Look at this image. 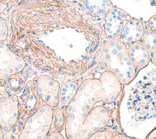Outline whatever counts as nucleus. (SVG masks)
Here are the masks:
<instances>
[{
	"label": "nucleus",
	"instance_id": "nucleus-15",
	"mask_svg": "<svg viewBox=\"0 0 156 139\" xmlns=\"http://www.w3.org/2000/svg\"><path fill=\"white\" fill-rule=\"evenodd\" d=\"M113 133L110 130H99L91 134L87 139H113Z\"/></svg>",
	"mask_w": 156,
	"mask_h": 139
},
{
	"label": "nucleus",
	"instance_id": "nucleus-3",
	"mask_svg": "<svg viewBox=\"0 0 156 139\" xmlns=\"http://www.w3.org/2000/svg\"><path fill=\"white\" fill-rule=\"evenodd\" d=\"M101 60L107 70L114 74L123 85L129 84L136 74V68L130 60L127 47L117 37L105 42Z\"/></svg>",
	"mask_w": 156,
	"mask_h": 139
},
{
	"label": "nucleus",
	"instance_id": "nucleus-10",
	"mask_svg": "<svg viewBox=\"0 0 156 139\" xmlns=\"http://www.w3.org/2000/svg\"><path fill=\"white\" fill-rule=\"evenodd\" d=\"M144 30V26L140 20L130 18L124 25L121 34L124 41L132 43L141 39Z\"/></svg>",
	"mask_w": 156,
	"mask_h": 139
},
{
	"label": "nucleus",
	"instance_id": "nucleus-5",
	"mask_svg": "<svg viewBox=\"0 0 156 139\" xmlns=\"http://www.w3.org/2000/svg\"><path fill=\"white\" fill-rule=\"evenodd\" d=\"M26 66L24 60L0 42V79L5 80L21 72Z\"/></svg>",
	"mask_w": 156,
	"mask_h": 139
},
{
	"label": "nucleus",
	"instance_id": "nucleus-11",
	"mask_svg": "<svg viewBox=\"0 0 156 139\" xmlns=\"http://www.w3.org/2000/svg\"><path fill=\"white\" fill-rule=\"evenodd\" d=\"M85 10L93 16H101L114 7L110 0H80Z\"/></svg>",
	"mask_w": 156,
	"mask_h": 139
},
{
	"label": "nucleus",
	"instance_id": "nucleus-23",
	"mask_svg": "<svg viewBox=\"0 0 156 139\" xmlns=\"http://www.w3.org/2000/svg\"><path fill=\"white\" fill-rule=\"evenodd\" d=\"M0 139H4V133H3V130L0 126Z\"/></svg>",
	"mask_w": 156,
	"mask_h": 139
},
{
	"label": "nucleus",
	"instance_id": "nucleus-8",
	"mask_svg": "<svg viewBox=\"0 0 156 139\" xmlns=\"http://www.w3.org/2000/svg\"><path fill=\"white\" fill-rule=\"evenodd\" d=\"M103 16L105 20V34L108 40L118 37L124 25L130 19L126 12L116 7H113Z\"/></svg>",
	"mask_w": 156,
	"mask_h": 139
},
{
	"label": "nucleus",
	"instance_id": "nucleus-9",
	"mask_svg": "<svg viewBox=\"0 0 156 139\" xmlns=\"http://www.w3.org/2000/svg\"><path fill=\"white\" fill-rule=\"evenodd\" d=\"M127 51L130 60L135 68L140 70L145 67L151 60L150 54L139 41L130 43Z\"/></svg>",
	"mask_w": 156,
	"mask_h": 139
},
{
	"label": "nucleus",
	"instance_id": "nucleus-17",
	"mask_svg": "<svg viewBox=\"0 0 156 139\" xmlns=\"http://www.w3.org/2000/svg\"><path fill=\"white\" fill-rule=\"evenodd\" d=\"M148 26L156 34V15L152 16L148 21Z\"/></svg>",
	"mask_w": 156,
	"mask_h": 139
},
{
	"label": "nucleus",
	"instance_id": "nucleus-18",
	"mask_svg": "<svg viewBox=\"0 0 156 139\" xmlns=\"http://www.w3.org/2000/svg\"><path fill=\"white\" fill-rule=\"evenodd\" d=\"M46 139H65V138L60 132L54 131L48 135Z\"/></svg>",
	"mask_w": 156,
	"mask_h": 139
},
{
	"label": "nucleus",
	"instance_id": "nucleus-2",
	"mask_svg": "<svg viewBox=\"0 0 156 139\" xmlns=\"http://www.w3.org/2000/svg\"><path fill=\"white\" fill-rule=\"evenodd\" d=\"M118 120L130 139H147L156 128V66L151 61L124 85Z\"/></svg>",
	"mask_w": 156,
	"mask_h": 139
},
{
	"label": "nucleus",
	"instance_id": "nucleus-14",
	"mask_svg": "<svg viewBox=\"0 0 156 139\" xmlns=\"http://www.w3.org/2000/svg\"><path fill=\"white\" fill-rule=\"evenodd\" d=\"M65 118L63 110L60 108L55 107L54 109L53 108L52 123L55 131L58 132V130H62L65 125Z\"/></svg>",
	"mask_w": 156,
	"mask_h": 139
},
{
	"label": "nucleus",
	"instance_id": "nucleus-4",
	"mask_svg": "<svg viewBox=\"0 0 156 139\" xmlns=\"http://www.w3.org/2000/svg\"><path fill=\"white\" fill-rule=\"evenodd\" d=\"M53 108L43 105L26 120L18 139H46L52 124Z\"/></svg>",
	"mask_w": 156,
	"mask_h": 139
},
{
	"label": "nucleus",
	"instance_id": "nucleus-22",
	"mask_svg": "<svg viewBox=\"0 0 156 139\" xmlns=\"http://www.w3.org/2000/svg\"><path fill=\"white\" fill-rule=\"evenodd\" d=\"M155 136H156V128L151 132V133L149 135L147 139H153Z\"/></svg>",
	"mask_w": 156,
	"mask_h": 139
},
{
	"label": "nucleus",
	"instance_id": "nucleus-24",
	"mask_svg": "<svg viewBox=\"0 0 156 139\" xmlns=\"http://www.w3.org/2000/svg\"><path fill=\"white\" fill-rule=\"evenodd\" d=\"M154 1V4L156 5V0H153Z\"/></svg>",
	"mask_w": 156,
	"mask_h": 139
},
{
	"label": "nucleus",
	"instance_id": "nucleus-13",
	"mask_svg": "<svg viewBox=\"0 0 156 139\" xmlns=\"http://www.w3.org/2000/svg\"><path fill=\"white\" fill-rule=\"evenodd\" d=\"M141 39L143 45L151 54L156 47V34L148 27L144 30Z\"/></svg>",
	"mask_w": 156,
	"mask_h": 139
},
{
	"label": "nucleus",
	"instance_id": "nucleus-12",
	"mask_svg": "<svg viewBox=\"0 0 156 139\" xmlns=\"http://www.w3.org/2000/svg\"><path fill=\"white\" fill-rule=\"evenodd\" d=\"M79 85L74 81H69L63 84L60 88L59 102L68 105L76 94Z\"/></svg>",
	"mask_w": 156,
	"mask_h": 139
},
{
	"label": "nucleus",
	"instance_id": "nucleus-6",
	"mask_svg": "<svg viewBox=\"0 0 156 139\" xmlns=\"http://www.w3.org/2000/svg\"><path fill=\"white\" fill-rule=\"evenodd\" d=\"M59 82L53 78L43 75L40 76L36 82V90L40 98L52 108L57 107L59 104Z\"/></svg>",
	"mask_w": 156,
	"mask_h": 139
},
{
	"label": "nucleus",
	"instance_id": "nucleus-1",
	"mask_svg": "<svg viewBox=\"0 0 156 139\" xmlns=\"http://www.w3.org/2000/svg\"><path fill=\"white\" fill-rule=\"evenodd\" d=\"M122 91V84L110 71L98 78L84 80L67 105L65 130L68 139H87L105 127L110 119L108 105L114 103Z\"/></svg>",
	"mask_w": 156,
	"mask_h": 139
},
{
	"label": "nucleus",
	"instance_id": "nucleus-19",
	"mask_svg": "<svg viewBox=\"0 0 156 139\" xmlns=\"http://www.w3.org/2000/svg\"><path fill=\"white\" fill-rule=\"evenodd\" d=\"M151 62L156 66V47L154 49V51L150 54Z\"/></svg>",
	"mask_w": 156,
	"mask_h": 139
},
{
	"label": "nucleus",
	"instance_id": "nucleus-16",
	"mask_svg": "<svg viewBox=\"0 0 156 139\" xmlns=\"http://www.w3.org/2000/svg\"><path fill=\"white\" fill-rule=\"evenodd\" d=\"M8 26L5 21L0 17V42L6 40L8 35Z\"/></svg>",
	"mask_w": 156,
	"mask_h": 139
},
{
	"label": "nucleus",
	"instance_id": "nucleus-26",
	"mask_svg": "<svg viewBox=\"0 0 156 139\" xmlns=\"http://www.w3.org/2000/svg\"><path fill=\"white\" fill-rule=\"evenodd\" d=\"M153 139H156V136H155V137H154Z\"/></svg>",
	"mask_w": 156,
	"mask_h": 139
},
{
	"label": "nucleus",
	"instance_id": "nucleus-7",
	"mask_svg": "<svg viewBox=\"0 0 156 139\" xmlns=\"http://www.w3.org/2000/svg\"><path fill=\"white\" fill-rule=\"evenodd\" d=\"M19 102L16 96L0 98V126L4 131L11 130L18 119Z\"/></svg>",
	"mask_w": 156,
	"mask_h": 139
},
{
	"label": "nucleus",
	"instance_id": "nucleus-21",
	"mask_svg": "<svg viewBox=\"0 0 156 139\" xmlns=\"http://www.w3.org/2000/svg\"><path fill=\"white\" fill-rule=\"evenodd\" d=\"M7 7V4L3 2H0V13L3 12Z\"/></svg>",
	"mask_w": 156,
	"mask_h": 139
},
{
	"label": "nucleus",
	"instance_id": "nucleus-25",
	"mask_svg": "<svg viewBox=\"0 0 156 139\" xmlns=\"http://www.w3.org/2000/svg\"><path fill=\"white\" fill-rule=\"evenodd\" d=\"M4 1H5V0H0V2H3Z\"/></svg>",
	"mask_w": 156,
	"mask_h": 139
},
{
	"label": "nucleus",
	"instance_id": "nucleus-20",
	"mask_svg": "<svg viewBox=\"0 0 156 139\" xmlns=\"http://www.w3.org/2000/svg\"><path fill=\"white\" fill-rule=\"evenodd\" d=\"M113 139H129V138L122 134H118L113 136Z\"/></svg>",
	"mask_w": 156,
	"mask_h": 139
}]
</instances>
